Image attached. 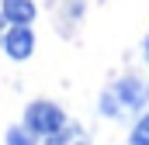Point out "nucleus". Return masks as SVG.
<instances>
[{"mask_svg":"<svg viewBox=\"0 0 149 145\" xmlns=\"http://www.w3.org/2000/svg\"><path fill=\"white\" fill-rule=\"evenodd\" d=\"M149 107V83L139 79V76H121L104 86L101 100H97V110L104 117H114V121H125V117H135L139 110Z\"/></svg>","mask_w":149,"mask_h":145,"instance_id":"1","label":"nucleus"},{"mask_svg":"<svg viewBox=\"0 0 149 145\" xmlns=\"http://www.w3.org/2000/svg\"><path fill=\"white\" fill-rule=\"evenodd\" d=\"M66 121H70V117H66V110L59 107L56 100H31V104L24 107V124L35 131L38 138H49V135H52V131H59Z\"/></svg>","mask_w":149,"mask_h":145,"instance_id":"2","label":"nucleus"},{"mask_svg":"<svg viewBox=\"0 0 149 145\" xmlns=\"http://www.w3.org/2000/svg\"><path fill=\"white\" fill-rule=\"evenodd\" d=\"M3 52L14 62L31 59V52H35V31H31V24H7L3 28Z\"/></svg>","mask_w":149,"mask_h":145,"instance_id":"3","label":"nucleus"},{"mask_svg":"<svg viewBox=\"0 0 149 145\" xmlns=\"http://www.w3.org/2000/svg\"><path fill=\"white\" fill-rule=\"evenodd\" d=\"M0 14L7 24H31L38 17L35 0H0Z\"/></svg>","mask_w":149,"mask_h":145,"instance_id":"4","label":"nucleus"},{"mask_svg":"<svg viewBox=\"0 0 149 145\" xmlns=\"http://www.w3.org/2000/svg\"><path fill=\"white\" fill-rule=\"evenodd\" d=\"M42 145H90V135H87V128H83V124L66 121L59 131H52L49 138H42Z\"/></svg>","mask_w":149,"mask_h":145,"instance_id":"5","label":"nucleus"},{"mask_svg":"<svg viewBox=\"0 0 149 145\" xmlns=\"http://www.w3.org/2000/svg\"><path fill=\"white\" fill-rule=\"evenodd\" d=\"M3 145H42V138H38L24 121H17V124H10L3 131Z\"/></svg>","mask_w":149,"mask_h":145,"instance_id":"6","label":"nucleus"},{"mask_svg":"<svg viewBox=\"0 0 149 145\" xmlns=\"http://www.w3.org/2000/svg\"><path fill=\"white\" fill-rule=\"evenodd\" d=\"M128 145H149V110H146V114H139V121L132 124Z\"/></svg>","mask_w":149,"mask_h":145,"instance_id":"7","label":"nucleus"},{"mask_svg":"<svg viewBox=\"0 0 149 145\" xmlns=\"http://www.w3.org/2000/svg\"><path fill=\"white\" fill-rule=\"evenodd\" d=\"M142 59H146V66H149V38L142 41Z\"/></svg>","mask_w":149,"mask_h":145,"instance_id":"8","label":"nucleus"},{"mask_svg":"<svg viewBox=\"0 0 149 145\" xmlns=\"http://www.w3.org/2000/svg\"><path fill=\"white\" fill-rule=\"evenodd\" d=\"M0 48H3V28H0Z\"/></svg>","mask_w":149,"mask_h":145,"instance_id":"9","label":"nucleus"}]
</instances>
